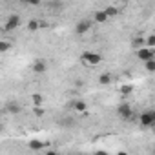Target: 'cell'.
I'll return each mask as SVG.
<instances>
[{
	"label": "cell",
	"instance_id": "ba28073f",
	"mask_svg": "<svg viewBox=\"0 0 155 155\" xmlns=\"http://www.w3.org/2000/svg\"><path fill=\"white\" fill-rule=\"evenodd\" d=\"M77 113H86L88 111V102H84V101H71V104H69Z\"/></svg>",
	"mask_w": 155,
	"mask_h": 155
},
{
	"label": "cell",
	"instance_id": "6da1fadb",
	"mask_svg": "<svg viewBox=\"0 0 155 155\" xmlns=\"http://www.w3.org/2000/svg\"><path fill=\"white\" fill-rule=\"evenodd\" d=\"M139 124L142 128H153L155 126V110H146L139 115Z\"/></svg>",
	"mask_w": 155,
	"mask_h": 155
},
{
	"label": "cell",
	"instance_id": "ac0fdd59",
	"mask_svg": "<svg viewBox=\"0 0 155 155\" xmlns=\"http://www.w3.org/2000/svg\"><path fill=\"white\" fill-rule=\"evenodd\" d=\"M122 95H131L133 93V88H131V84H124V86H120V90H119Z\"/></svg>",
	"mask_w": 155,
	"mask_h": 155
},
{
	"label": "cell",
	"instance_id": "3957f363",
	"mask_svg": "<svg viewBox=\"0 0 155 155\" xmlns=\"http://www.w3.org/2000/svg\"><path fill=\"white\" fill-rule=\"evenodd\" d=\"M81 58H82V62L88 64V66H97V64L102 62V55H101V53H95V51H84V53L81 55Z\"/></svg>",
	"mask_w": 155,
	"mask_h": 155
},
{
	"label": "cell",
	"instance_id": "7402d4cb",
	"mask_svg": "<svg viewBox=\"0 0 155 155\" xmlns=\"http://www.w3.org/2000/svg\"><path fill=\"white\" fill-rule=\"evenodd\" d=\"M93 155H110V153H108V151H104V150H97Z\"/></svg>",
	"mask_w": 155,
	"mask_h": 155
},
{
	"label": "cell",
	"instance_id": "5bb4252c",
	"mask_svg": "<svg viewBox=\"0 0 155 155\" xmlns=\"http://www.w3.org/2000/svg\"><path fill=\"white\" fill-rule=\"evenodd\" d=\"M99 82H101L102 86H108V84L111 82V75H110V73H102V75L99 77Z\"/></svg>",
	"mask_w": 155,
	"mask_h": 155
},
{
	"label": "cell",
	"instance_id": "7c38bea8",
	"mask_svg": "<svg viewBox=\"0 0 155 155\" xmlns=\"http://www.w3.org/2000/svg\"><path fill=\"white\" fill-rule=\"evenodd\" d=\"M93 18H95V22H99V24H102V22H106L110 17L106 15V11L104 9H101V11H97L95 15H93Z\"/></svg>",
	"mask_w": 155,
	"mask_h": 155
},
{
	"label": "cell",
	"instance_id": "7a4b0ae2",
	"mask_svg": "<svg viewBox=\"0 0 155 155\" xmlns=\"http://www.w3.org/2000/svg\"><path fill=\"white\" fill-rule=\"evenodd\" d=\"M117 115H119L122 120H133V119H135V113H133V110H131V104H128V102H120V104L117 106Z\"/></svg>",
	"mask_w": 155,
	"mask_h": 155
},
{
	"label": "cell",
	"instance_id": "30bf717a",
	"mask_svg": "<svg viewBox=\"0 0 155 155\" xmlns=\"http://www.w3.org/2000/svg\"><path fill=\"white\" fill-rule=\"evenodd\" d=\"M131 48L133 49H142V48H146V38L144 37H135V38H131Z\"/></svg>",
	"mask_w": 155,
	"mask_h": 155
},
{
	"label": "cell",
	"instance_id": "2e32d148",
	"mask_svg": "<svg viewBox=\"0 0 155 155\" xmlns=\"http://www.w3.org/2000/svg\"><path fill=\"white\" fill-rule=\"evenodd\" d=\"M144 69H146V73H155V60L144 62Z\"/></svg>",
	"mask_w": 155,
	"mask_h": 155
},
{
	"label": "cell",
	"instance_id": "d6986e66",
	"mask_svg": "<svg viewBox=\"0 0 155 155\" xmlns=\"http://www.w3.org/2000/svg\"><path fill=\"white\" fill-rule=\"evenodd\" d=\"M146 48H150V49L155 48V35H148L146 37Z\"/></svg>",
	"mask_w": 155,
	"mask_h": 155
},
{
	"label": "cell",
	"instance_id": "d4e9b609",
	"mask_svg": "<svg viewBox=\"0 0 155 155\" xmlns=\"http://www.w3.org/2000/svg\"><path fill=\"white\" fill-rule=\"evenodd\" d=\"M151 130H153V135H155V126H153V128H151Z\"/></svg>",
	"mask_w": 155,
	"mask_h": 155
},
{
	"label": "cell",
	"instance_id": "4fadbf2b",
	"mask_svg": "<svg viewBox=\"0 0 155 155\" xmlns=\"http://www.w3.org/2000/svg\"><path fill=\"white\" fill-rule=\"evenodd\" d=\"M31 101H33V104L37 108H42L44 106V95H40V93H33L31 95Z\"/></svg>",
	"mask_w": 155,
	"mask_h": 155
},
{
	"label": "cell",
	"instance_id": "8fae6325",
	"mask_svg": "<svg viewBox=\"0 0 155 155\" xmlns=\"http://www.w3.org/2000/svg\"><path fill=\"white\" fill-rule=\"evenodd\" d=\"M28 146H29V150H33V151H38V150H42L46 144H44L42 140H38V139H31V140L28 142Z\"/></svg>",
	"mask_w": 155,
	"mask_h": 155
},
{
	"label": "cell",
	"instance_id": "52a82bcc",
	"mask_svg": "<svg viewBox=\"0 0 155 155\" xmlns=\"http://www.w3.org/2000/svg\"><path fill=\"white\" fill-rule=\"evenodd\" d=\"M31 69H33V73H37V75H44V73L48 71V62H46L44 58H37V60L33 62Z\"/></svg>",
	"mask_w": 155,
	"mask_h": 155
},
{
	"label": "cell",
	"instance_id": "603a6c76",
	"mask_svg": "<svg viewBox=\"0 0 155 155\" xmlns=\"http://www.w3.org/2000/svg\"><path fill=\"white\" fill-rule=\"evenodd\" d=\"M46 155H58V153H57V151H53V150H49V151H48Z\"/></svg>",
	"mask_w": 155,
	"mask_h": 155
},
{
	"label": "cell",
	"instance_id": "9a60e30c",
	"mask_svg": "<svg viewBox=\"0 0 155 155\" xmlns=\"http://www.w3.org/2000/svg\"><path fill=\"white\" fill-rule=\"evenodd\" d=\"M28 29H29V31H37V29H40V22L35 20V18H31V20L28 22Z\"/></svg>",
	"mask_w": 155,
	"mask_h": 155
},
{
	"label": "cell",
	"instance_id": "277c9868",
	"mask_svg": "<svg viewBox=\"0 0 155 155\" xmlns=\"http://www.w3.org/2000/svg\"><path fill=\"white\" fill-rule=\"evenodd\" d=\"M90 29H91V20H88V18L79 20V22H77V26H75V33L77 35H86Z\"/></svg>",
	"mask_w": 155,
	"mask_h": 155
},
{
	"label": "cell",
	"instance_id": "e0dca14e",
	"mask_svg": "<svg viewBox=\"0 0 155 155\" xmlns=\"http://www.w3.org/2000/svg\"><path fill=\"white\" fill-rule=\"evenodd\" d=\"M104 11H106V15H108V17H117V15H119V9H117L115 6H108Z\"/></svg>",
	"mask_w": 155,
	"mask_h": 155
},
{
	"label": "cell",
	"instance_id": "ffe728a7",
	"mask_svg": "<svg viewBox=\"0 0 155 155\" xmlns=\"http://www.w3.org/2000/svg\"><path fill=\"white\" fill-rule=\"evenodd\" d=\"M9 48H11V44H9L8 40H2V42H0V53H6Z\"/></svg>",
	"mask_w": 155,
	"mask_h": 155
},
{
	"label": "cell",
	"instance_id": "44dd1931",
	"mask_svg": "<svg viewBox=\"0 0 155 155\" xmlns=\"http://www.w3.org/2000/svg\"><path fill=\"white\" fill-rule=\"evenodd\" d=\"M33 113H35L37 117H42V115L46 113V110H44V108H35V110H33Z\"/></svg>",
	"mask_w": 155,
	"mask_h": 155
},
{
	"label": "cell",
	"instance_id": "9c48e42d",
	"mask_svg": "<svg viewBox=\"0 0 155 155\" xmlns=\"http://www.w3.org/2000/svg\"><path fill=\"white\" fill-rule=\"evenodd\" d=\"M20 104L17 102V101H9L8 104H6V108H4V111H8V113H13V115H17V113H20Z\"/></svg>",
	"mask_w": 155,
	"mask_h": 155
},
{
	"label": "cell",
	"instance_id": "8992f818",
	"mask_svg": "<svg viewBox=\"0 0 155 155\" xmlns=\"http://www.w3.org/2000/svg\"><path fill=\"white\" fill-rule=\"evenodd\" d=\"M137 58L142 60V62H148V60H155V49H150V48H142L137 51Z\"/></svg>",
	"mask_w": 155,
	"mask_h": 155
},
{
	"label": "cell",
	"instance_id": "484cf974",
	"mask_svg": "<svg viewBox=\"0 0 155 155\" xmlns=\"http://www.w3.org/2000/svg\"><path fill=\"white\" fill-rule=\"evenodd\" d=\"M153 155H155V146H153Z\"/></svg>",
	"mask_w": 155,
	"mask_h": 155
},
{
	"label": "cell",
	"instance_id": "cb8c5ba5",
	"mask_svg": "<svg viewBox=\"0 0 155 155\" xmlns=\"http://www.w3.org/2000/svg\"><path fill=\"white\" fill-rule=\"evenodd\" d=\"M117 155H128V153H126V151H119Z\"/></svg>",
	"mask_w": 155,
	"mask_h": 155
},
{
	"label": "cell",
	"instance_id": "5b68a950",
	"mask_svg": "<svg viewBox=\"0 0 155 155\" xmlns=\"http://www.w3.org/2000/svg\"><path fill=\"white\" fill-rule=\"evenodd\" d=\"M20 26V15H9L6 24H4V31H13Z\"/></svg>",
	"mask_w": 155,
	"mask_h": 155
}]
</instances>
